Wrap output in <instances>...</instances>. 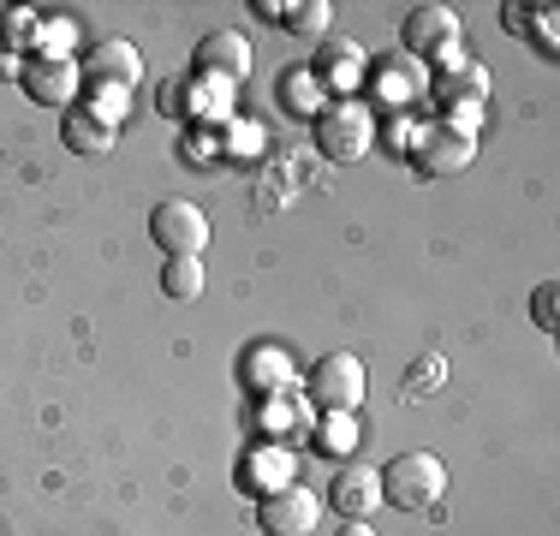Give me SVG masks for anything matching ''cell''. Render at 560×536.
<instances>
[{
	"mask_svg": "<svg viewBox=\"0 0 560 536\" xmlns=\"http://www.w3.org/2000/svg\"><path fill=\"white\" fill-rule=\"evenodd\" d=\"M238 84H226V78L215 72H185L173 78V114L191 119V126H226V119H238Z\"/></svg>",
	"mask_w": 560,
	"mask_h": 536,
	"instance_id": "obj_6",
	"label": "cell"
},
{
	"mask_svg": "<svg viewBox=\"0 0 560 536\" xmlns=\"http://www.w3.org/2000/svg\"><path fill=\"white\" fill-rule=\"evenodd\" d=\"M525 19H530V7H518V0H506V7H501V24H506V36H525Z\"/></svg>",
	"mask_w": 560,
	"mask_h": 536,
	"instance_id": "obj_32",
	"label": "cell"
},
{
	"mask_svg": "<svg viewBox=\"0 0 560 536\" xmlns=\"http://www.w3.org/2000/svg\"><path fill=\"white\" fill-rule=\"evenodd\" d=\"M78 107H90V114L102 119V126H126L131 114V90H108V84H84V96H78Z\"/></svg>",
	"mask_w": 560,
	"mask_h": 536,
	"instance_id": "obj_26",
	"label": "cell"
},
{
	"mask_svg": "<svg viewBox=\"0 0 560 536\" xmlns=\"http://www.w3.org/2000/svg\"><path fill=\"white\" fill-rule=\"evenodd\" d=\"M36 31H43V12H36V7H0V54L31 60V54H36Z\"/></svg>",
	"mask_w": 560,
	"mask_h": 536,
	"instance_id": "obj_22",
	"label": "cell"
},
{
	"mask_svg": "<svg viewBox=\"0 0 560 536\" xmlns=\"http://www.w3.org/2000/svg\"><path fill=\"white\" fill-rule=\"evenodd\" d=\"M370 375H364V358L358 352H323L304 375V399H311L316 411H358V399H364Z\"/></svg>",
	"mask_w": 560,
	"mask_h": 536,
	"instance_id": "obj_4",
	"label": "cell"
},
{
	"mask_svg": "<svg viewBox=\"0 0 560 536\" xmlns=\"http://www.w3.org/2000/svg\"><path fill=\"white\" fill-rule=\"evenodd\" d=\"M376 477H382V506H399V513H430V506H442V494H447V465L435 459V453H423V447L376 465Z\"/></svg>",
	"mask_w": 560,
	"mask_h": 536,
	"instance_id": "obj_1",
	"label": "cell"
},
{
	"mask_svg": "<svg viewBox=\"0 0 560 536\" xmlns=\"http://www.w3.org/2000/svg\"><path fill=\"white\" fill-rule=\"evenodd\" d=\"M250 12H257L262 24H280V19H287V7H280V0H250Z\"/></svg>",
	"mask_w": 560,
	"mask_h": 536,
	"instance_id": "obj_33",
	"label": "cell"
},
{
	"mask_svg": "<svg viewBox=\"0 0 560 536\" xmlns=\"http://www.w3.org/2000/svg\"><path fill=\"white\" fill-rule=\"evenodd\" d=\"M311 447L323 459H352L364 447V429H358V411H316L311 423Z\"/></svg>",
	"mask_w": 560,
	"mask_h": 536,
	"instance_id": "obj_21",
	"label": "cell"
},
{
	"mask_svg": "<svg viewBox=\"0 0 560 536\" xmlns=\"http://www.w3.org/2000/svg\"><path fill=\"white\" fill-rule=\"evenodd\" d=\"M191 60H197V72H215V78H226V84H245L250 78V43L238 31H209Z\"/></svg>",
	"mask_w": 560,
	"mask_h": 536,
	"instance_id": "obj_17",
	"label": "cell"
},
{
	"mask_svg": "<svg viewBox=\"0 0 560 536\" xmlns=\"http://www.w3.org/2000/svg\"><path fill=\"white\" fill-rule=\"evenodd\" d=\"M364 90H370V107H382V114H418L423 119V102H430V66L411 60V54H382V60H370Z\"/></svg>",
	"mask_w": 560,
	"mask_h": 536,
	"instance_id": "obj_2",
	"label": "cell"
},
{
	"mask_svg": "<svg viewBox=\"0 0 560 536\" xmlns=\"http://www.w3.org/2000/svg\"><path fill=\"white\" fill-rule=\"evenodd\" d=\"M84 66V84H108V90H138L143 84V54L126 43V36H108V43L90 48Z\"/></svg>",
	"mask_w": 560,
	"mask_h": 536,
	"instance_id": "obj_16",
	"label": "cell"
},
{
	"mask_svg": "<svg viewBox=\"0 0 560 536\" xmlns=\"http://www.w3.org/2000/svg\"><path fill=\"white\" fill-rule=\"evenodd\" d=\"M179 161L215 167V161H221V126H185V138H179Z\"/></svg>",
	"mask_w": 560,
	"mask_h": 536,
	"instance_id": "obj_29",
	"label": "cell"
},
{
	"mask_svg": "<svg viewBox=\"0 0 560 536\" xmlns=\"http://www.w3.org/2000/svg\"><path fill=\"white\" fill-rule=\"evenodd\" d=\"M72 48H78V19H66V12H43L36 54H60V60H72Z\"/></svg>",
	"mask_w": 560,
	"mask_h": 536,
	"instance_id": "obj_27",
	"label": "cell"
},
{
	"mask_svg": "<svg viewBox=\"0 0 560 536\" xmlns=\"http://www.w3.org/2000/svg\"><path fill=\"white\" fill-rule=\"evenodd\" d=\"M287 24L292 36H316V43H323V36H335V7H328V0H299V7H287Z\"/></svg>",
	"mask_w": 560,
	"mask_h": 536,
	"instance_id": "obj_25",
	"label": "cell"
},
{
	"mask_svg": "<svg viewBox=\"0 0 560 536\" xmlns=\"http://www.w3.org/2000/svg\"><path fill=\"white\" fill-rule=\"evenodd\" d=\"M233 482H238V494H250V501H269V494L299 482V459H292V447H280V441H250V447L238 453V465H233Z\"/></svg>",
	"mask_w": 560,
	"mask_h": 536,
	"instance_id": "obj_7",
	"label": "cell"
},
{
	"mask_svg": "<svg viewBox=\"0 0 560 536\" xmlns=\"http://www.w3.org/2000/svg\"><path fill=\"white\" fill-rule=\"evenodd\" d=\"M555 24H560V12L542 0V7H530V19H525V36H537V54L542 60H555Z\"/></svg>",
	"mask_w": 560,
	"mask_h": 536,
	"instance_id": "obj_30",
	"label": "cell"
},
{
	"mask_svg": "<svg viewBox=\"0 0 560 536\" xmlns=\"http://www.w3.org/2000/svg\"><path fill=\"white\" fill-rule=\"evenodd\" d=\"M311 72H316V84H323L328 96L346 102V96H358V90H364L370 54H364V43H352V36H323V43H316Z\"/></svg>",
	"mask_w": 560,
	"mask_h": 536,
	"instance_id": "obj_13",
	"label": "cell"
},
{
	"mask_svg": "<svg viewBox=\"0 0 560 536\" xmlns=\"http://www.w3.org/2000/svg\"><path fill=\"white\" fill-rule=\"evenodd\" d=\"M411 161H418L423 173H435V179H447V173H465L477 161V138L459 126H447V119H423L418 143H411Z\"/></svg>",
	"mask_w": 560,
	"mask_h": 536,
	"instance_id": "obj_12",
	"label": "cell"
},
{
	"mask_svg": "<svg viewBox=\"0 0 560 536\" xmlns=\"http://www.w3.org/2000/svg\"><path fill=\"white\" fill-rule=\"evenodd\" d=\"M430 102L442 107H483L489 102V66L483 60H471L465 48H453L447 60H435L430 66Z\"/></svg>",
	"mask_w": 560,
	"mask_h": 536,
	"instance_id": "obj_9",
	"label": "cell"
},
{
	"mask_svg": "<svg viewBox=\"0 0 560 536\" xmlns=\"http://www.w3.org/2000/svg\"><path fill=\"white\" fill-rule=\"evenodd\" d=\"M0 78H24V60H19V54H0Z\"/></svg>",
	"mask_w": 560,
	"mask_h": 536,
	"instance_id": "obj_35",
	"label": "cell"
},
{
	"mask_svg": "<svg viewBox=\"0 0 560 536\" xmlns=\"http://www.w3.org/2000/svg\"><path fill=\"white\" fill-rule=\"evenodd\" d=\"M335 536H376V531H370V518H346Z\"/></svg>",
	"mask_w": 560,
	"mask_h": 536,
	"instance_id": "obj_34",
	"label": "cell"
},
{
	"mask_svg": "<svg viewBox=\"0 0 560 536\" xmlns=\"http://www.w3.org/2000/svg\"><path fill=\"white\" fill-rule=\"evenodd\" d=\"M292 382H299V358H292V346L262 340V346H245V352H238V387H245L250 399L280 394V387H292Z\"/></svg>",
	"mask_w": 560,
	"mask_h": 536,
	"instance_id": "obj_15",
	"label": "cell"
},
{
	"mask_svg": "<svg viewBox=\"0 0 560 536\" xmlns=\"http://www.w3.org/2000/svg\"><path fill=\"white\" fill-rule=\"evenodd\" d=\"M418 126H423L418 114H388V119H376V143H382L388 155H411V143H418Z\"/></svg>",
	"mask_w": 560,
	"mask_h": 536,
	"instance_id": "obj_28",
	"label": "cell"
},
{
	"mask_svg": "<svg viewBox=\"0 0 560 536\" xmlns=\"http://www.w3.org/2000/svg\"><path fill=\"white\" fill-rule=\"evenodd\" d=\"M316 518H323V494L304 489V482L269 494V501H257V531L262 536H311Z\"/></svg>",
	"mask_w": 560,
	"mask_h": 536,
	"instance_id": "obj_14",
	"label": "cell"
},
{
	"mask_svg": "<svg viewBox=\"0 0 560 536\" xmlns=\"http://www.w3.org/2000/svg\"><path fill=\"white\" fill-rule=\"evenodd\" d=\"M162 292L179 304L203 299V257H167L162 263Z\"/></svg>",
	"mask_w": 560,
	"mask_h": 536,
	"instance_id": "obj_23",
	"label": "cell"
},
{
	"mask_svg": "<svg viewBox=\"0 0 560 536\" xmlns=\"http://www.w3.org/2000/svg\"><path fill=\"white\" fill-rule=\"evenodd\" d=\"M316 150L328 161H364L376 150V107L364 96H346V102H328V114L316 119Z\"/></svg>",
	"mask_w": 560,
	"mask_h": 536,
	"instance_id": "obj_3",
	"label": "cell"
},
{
	"mask_svg": "<svg viewBox=\"0 0 560 536\" xmlns=\"http://www.w3.org/2000/svg\"><path fill=\"white\" fill-rule=\"evenodd\" d=\"M275 96H280V107H287V114H299V119H323L328 102H335L323 84H316L311 66H287V72L275 78Z\"/></svg>",
	"mask_w": 560,
	"mask_h": 536,
	"instance_id": "obj_19",
	"label": "cell"
},
{
	"mask_svg": "<svg viewBox=\"0 0 560 536\" xmlns=\"http://www.w3.org/2000/svg\"><path fill=\"white\" fill-rule=\"evenodd\" d=\"M150 238L167 257H203L209 250V214L197 203H185V197H167V203L150 209Z\"/></svg>",
	"mask_w": 560,
	"mask_h": 536,
	"instance_id": "obj_8",
	"label": "cell"
},
{
	"mask_svg": "<svg viewBox=\"0 0 560 536\" xmlns=\"http://www.w3.org/2000/svg\"><path fill=\"white\" fill-rule=\"evenodd\" d=\"M328 501H335L340 518H370V513L382 506V477H376V465H352V459H346L340 471H335V494H328Z\"/></svg>",
	"mask_w": 560,
	"mask_h": 536,
	"instance_id": "obj_18",
	"label": "cell"
},
{
	"mask_svg": "<svg viewBox=\"0 0 560 536\" xmlns=\"http://www.w3.org/2000/svg\"><path fill=\"white\" fill-rule=\"evenodd\" d=\"M311 423H316V406L299 394V387H280V394H262L257 411H250V435L257 441H311Z\"/></svg>",
	"mask_w": 560,
	"mask_h": 536,
	"instance_id": "obj_11",
	"label": "cell"
},
{
	"mask_svg": "<svg viewBox=\"0 0 560 536\" xmlns=\"http://www.w3.org/2000/svg\"><path fill=\"white\" fill-rule=\"evenodd\" d=\"M60 143H66L72 155H114L119 131L102 126L90 107H66V114H60Z\"/></svg>",
	"mask_w": 560,
	"mask_h": 536,
	"instance_id": "obj_20",
	"label": "cell"
},
{
	"mask_svg": "<svg viewBox=\"0 0 560 536\" xmlns=\"http://www.w3.org/2000/svg\"><path fill=\"white\" fill-rule=\"evenodd\" d=\"M530 316H537L542 334H555V322H560V287H555V280H542V287H537V299H530Z\"/></svg>",
	"mask_w": 560,
	"mask_h": 536,
	"instance_id": "obj_31",
	"label": "cell"
},
{
	"mask_svg": "<svg viewBox=\"0 0 560 536\" xmlns=\"http://www.w3.org/2000/svg\"><path fill=\"white\" fill-rule=\"evenodd\" d=\"M19 84L36 107H78V96H84V66H78V54L72 60H60V54H31Z\"/></svg>",
	"mask_w": 560,
	"mask_h": 536,
	"instance_id": "obj_10",
	"label": "cell"
},
{
	"mask_svg": "<svg viewBox=\"0 0 560 536\" xmlns=\"http://www.w3.org/2000/svg\"><path fill=\"white\" fill-rule=\"evenodd\" d=\"M453 48H459V12L442 7V0H423V7H411L406 19H399V54L435 66V60H447Z\"/></svg>",
	"mask_w": 560,
	"mask_h": 536,
	"instance_id": "obj_5",
	"label": "cell"
},
{
	"mask_svg": "<svg viewBox=\"0 0 560 536\" xmlns=\"http://www.w3.org/2000/svg\"><path fill=\"white\" fill-rule=\"evenodd\" d=\"M269 150V138H262L257 119H226L221 126V161H257Z\"/></svg>",
	"mask_w": 560,
	"mask_h": 536,
	"instance_id": "obj_24",
	"label": "cell"
}]
</instances>
